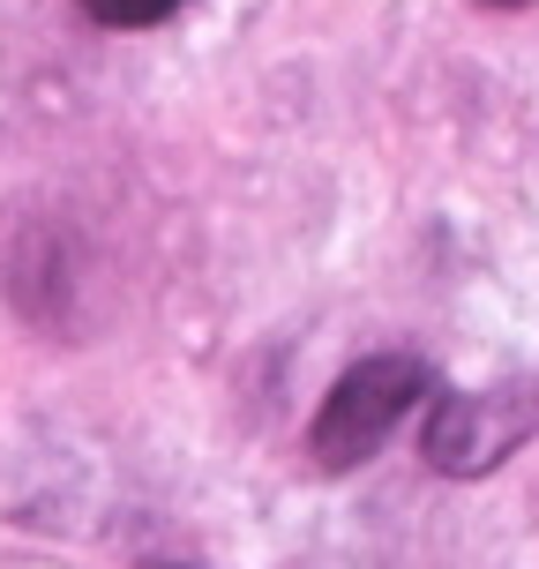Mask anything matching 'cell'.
Wrapping results in <instances>:
<instances>
[{
    "instance_id": "1",
    "label": "cell",
    "mask_w": 539,
    "mask_h": 569,
    "mask_svg": "<svg viewBox=\"0 0 539 569\" xmlns=\"http://www.w3.org/2000/svg\"><path fill=\"white\" fill-rule=\"evenodd\" d=\"M420 398H435V368H427L420 352H375L360 368H345L330 382V398L315 412V465L322 472H352V465H368L390 435L405 427V412Z\"/></svg>"
},
{
    "instance_id": "2",
    "label": "cell",
    "mask_w": 539,
    "mask_h": 569,
    "mask_svg": "<svg viewBox=\"0 0 539 569\" xmlns=\"http://www.w3.org/2000/svg\"><path fill=\"white\" fill-rule=\"evenodd\" d=\"M525 435H532V420H517L510 398H495V390H450V398H435V420H427V465L435 472H487Z\"/></svg>"
},
{
    "instance_id": "3",
    "label": "cell",
    "mask_w": 539,
    "mask_h": 569,
    "mask_svg": "<svg viewBox=\"0 0 539 569\" xmlns=\"http://www.w3.org/2000/svg\"><path fill=\"white\" fill-rule=\"evenodd\" d=\"M172 8L180 0H83V16L106 30H150V23H166Z\"/></svg>"
},
{
    "instance_id": "4",
    "label": "cell",
    "mask_w": 539,
    "mask_h": 569,
    "mask_svg": "<svg viewBox=\"0 0 539 569\" xmlns=\"http://www.w3.org/2000/svg\"><path fill=\"white\" fill-rule=\"evenodd\" d=\"M487 8H532V0H487Z\"/></svg>"
}]
</instances>
